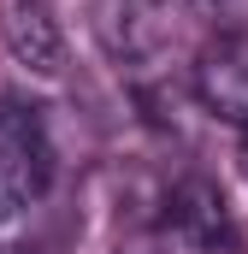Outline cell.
Returning <instances> with one entry per match:
<instances>
[{"label":"cell","instance_id":"6da1fadb","mask_svg":"<svg viewBox=\"0 0 248 254\" xmlns=\"http://www.w3.org/2000/svg\"><path fill=\"white\" fill-rule=\"evenodd\" d=\"M54 184V142L42 125V107L24 95H0V219L30 213Z\"/></svg>","mask_w":248,"mask_h":254},{"label":"cell","instance_id":"7a4b0ae2","mask_svg":"<svg viewBox=\"0 0 248 254\" xmlns=\"http://www.w3.org/2000/svg\"><path fill=\"white\" fill-rule=\"evenodd\" d=\"M0 36L12 60L30 77H60L65 71V36L48 0H0Z\"/></svg>","mask_w":248,"mask_h":254},{"label":"cell","instance_id":"277c9868","mask_svg":"<svg viewBox=\"0 0 248 254\" xmlns=\"http://www.w3.org/2000/svg\"><path fill=\"white\" fill-rule=\"evenodd\" d=\"M172 225L184 231L195 249L219 254V249H237V225H231V201L219 195V184L207 178H184L172 190Z\"/></svg>","mask_w":248,"mask_h":254},{"label":"cell","instance_id":"3957f363","mask_svg":"<svg viewBox=\"0 0 248 254\" xmlns=\"http://www.w3.org/2000/svg\"><path fill=\"white\" fill-rule=\"evenodd\" d=\"M195 95L213 119L248 125V36H225L195 65Z\"/></svg>","mask_w":248,"mask_h":254}]
</instances>
